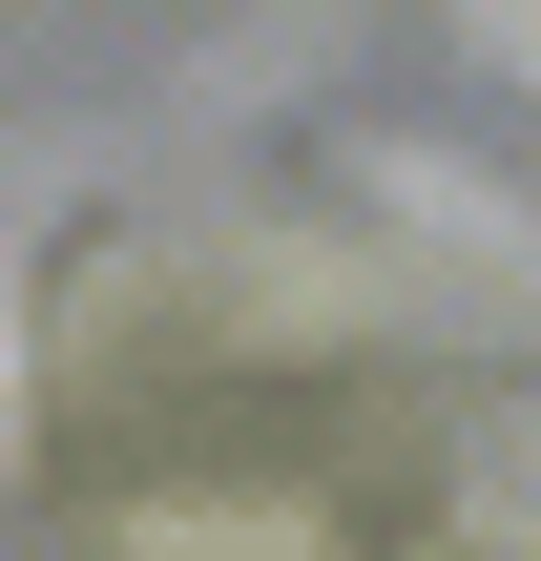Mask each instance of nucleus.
I'll return each mask as SVG.
<instances>
[{"label":"nucleus","instance_id":"obj_1","mask_svg":"<svg viewBox=\"0 0 541 561\" xmlns=\"http://www.w3.org/2000/svg\"><path fill=\"white\" fill-rule=\"evenodd\" d=\"M125 561H313V520L208 479V500H146V520H125Z\"/></svg>","mask_w":541,"mask_h":561},{"label":"nucleus","instance_id":"obj_2","mask_svg":"<svg viewBox=\"0 0 541 561\" xmlns=\"http://www.w3.org/2000/svg\"><path fill=\"white\" fill-rule=\"evenodd\" d=\"M480 42H500V62H521V83H541V0H480Z\"/></svg>","mask_w":541,"mask_h":561},{"label":"nucleus","instance_id":"obj_3","mask_svg":"<svg viewBox=\"0 0 541 561\" xmlns=\"http://www.w3.org/2000/svg\"><path fill=\"white\" fill-rule=\"evenodd\" d=\"M0 437H21V312H0Z\"/></svg>","mask_w":541,"mask_h":561}]
</instances>
